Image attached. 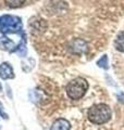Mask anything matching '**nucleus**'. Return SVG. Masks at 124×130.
Masks as SVG:
<instances>
[{
	"label": "nucleus",
	"instance_id": "f257e3e1",
	"mask_svg": "<svg viewBox=\"0 0 124 130\" xmlns=\"http://www.w3.org/2000/svg\"><path fill=\"white\" fill-rule=\"evenodd\" d=\"M112 112L109 105L105 103H99L95 104L88 109L87 117L93 124L96 125H102L106 124L111 119Z\"/></svg>",
	"mask_w": 124,
	"mask_h": 130
},
{
	"label": "nucleus",
	"instance_id": "f03ea898",
	"mask_svg": "<svg viewBox=\"0 0 124 130\" xmlns=\"http://www.w3.org/2000/svg\"><path fill=\"white\" fill-rule=\"evenodd\" d=\"M23 31L22 20L15 15H2L0 18V32L7 34H20Z\"/></svg>",
	"mask_w": 124,
	"mask_h": 130
},
{
	"label": "nucleus",
	"instance_id": "7ed1b4c3",
	"mask_svg": "<svg viewBox=\"0 0 124 130\" xmlns=\"http://www.w3.org/2000/svg\"><path fill=\"white\" fill-rule=\"evenodd\" d=\"M88 87L87 80L82 77H76L67 85V94L72 100H80L87 92Z\"/></svg>",
	"mask_w": 124,
	"mask_h": 130
},
{
	"label": "nucleus",
	"instance_id": "20e7f679",
	"mask_svg": "<svg viewBox=\"0 0 124 130\" xmlns=\"http://www.w3.org/2000/svg\"><path fill=\"white\" fill-rule=\"evenodd\" d=\"M0 78L3 80L14 78V71L10 65V63L3 62L0 64Z\"/></svg>",
	"mask_w": 124,
	"mask_h": 130
},
{
	"label": "nucleus",
	"instance_id": "39448f33",
	"mask_svg": "<svg viewBox=\"0 0 124 130\" xmlns=\"http://www.w3.org/2000/svg\"><path fill=\"white\" fill-rule=\"evenodd\" d=\"M70 50H71L73 53H76V54L86 52V50H87V42L80 38L75 39L70 44Z\"/></svg>",
	"mask_w": 124,
	"mask_h": 130
},
{
	"label": "nucleus",
	"instance_id": "423d86ee",
	"mask_svg": "<svg viewBox=\"0 0 124 130\" xmlns=\"http://www.w3.org/2000/svg\"><path fill=\"white\" fill-rule=\"evenodd\" d=\"M50 130H71V124L65 118H58L52 123Z\"/></svg>",
	"mask_w": 124,
	"mask_h": 130
},
{
	"label": "nucleus",
	"instance_id": "0eeeda50",
	"mask_svg": "<svg viewBox=\"0 0 124 130\" xmlns=\"http://www.w3.org/2000/svg\"><path fill=\"white\" fill-rule=\"evenodd\" d=\"M13 49H14V42L10 38L6 37V36H1L0 37V50L12 52Z\"/></svg>",
	"mask_w": 124,
	"mask_h": 130
},
{
	"label": "nucleus",
	"instance_id": "6e6552de",
	"mask_svg": "<svg viewBox=\"0 0 124 130\" xmlns=\"http://www.w3.org/2000/svg\"><path fill=\"white\" fill-rule=\"evenodd\" d=\"M114 48L120 52H124V30H121L114 39Z\"/></svg>",
	"mask_w": 124,
	"mask_h": 130
},
{
	"label": "nucleus",
	"instance_id": "1a4fd4ad",
	"mask_svg": "<svg viewBox=\"0 0 124 130\" xmlns=\"http://www.w3.org/2000/svg\"><path fill=\"white\" fill-rule=\"evenodd\" d=\"M5 2L11 9H16V8L22 7L25 3V0H5Z\"/></svg>",
	"mask_w": 124,
	"mask_h": 130
},
{
	"label": "nucleus",
	"instance_id": "9d476101",
	"mask_svg": "<svg viewBox=\"0 0 124 130\" xmlns=\"http://www.w3.org/2000/svg\"><path fill=\"white\" fill-rule=\"evenodd\" d=\"M97 65L99 67L103 68V70H108L109 68V61H108V56L106 54H103L100 59L97 61Z\"/></svg>",
	"mask_w": 124,
	"mask_h": 130
},
{
	"label": "nucleus",
	"instance_id": "9b49d317",
	"mask_svg": "<svg viewBox=\"0 0 124 130\" xmlns=\"http://www.w3.org/2000/svg\"><path fill=\"white\" fill-rule=\"evenodd\" d=\"M0 115H1V117H2V118H5V119H8V118H9L8 114H6L5 112H3V106H2L1 102H0Z\"/></svg>",
	"mask_w": 124,
	"mask_h": 130
},
{
	"label": "nucleus",
	"instance_id": "f8f14e48",
	"mask_svg": "<svg viewBox=\"0 0 124 130\" xmlns=\"http://www.w3.org/2000/svg\"><path fill=\"white\" fill-rule=\"evenodd\" d=\"M118 99H119L120 102L124 103V93H121V94H120V95H118Z\"/></svg>",
	"mask_w": 124,
	"mask_h": 130
},
{
	"label": "nucleus",
	"instance_id": "ddd939ff",
	"mask_svg": "<svg viewBox=\"0 0 124 130\" xmlns=\"http://www.w3.org/2000/svg\"><path fill=\"white\" fill-rule=\"evenodd\" d=\"M2 91V87H1V84H0V92Z\"/></svg>",
	"mask_w": 124,
	"mask_h": 130
}]
</instances>
